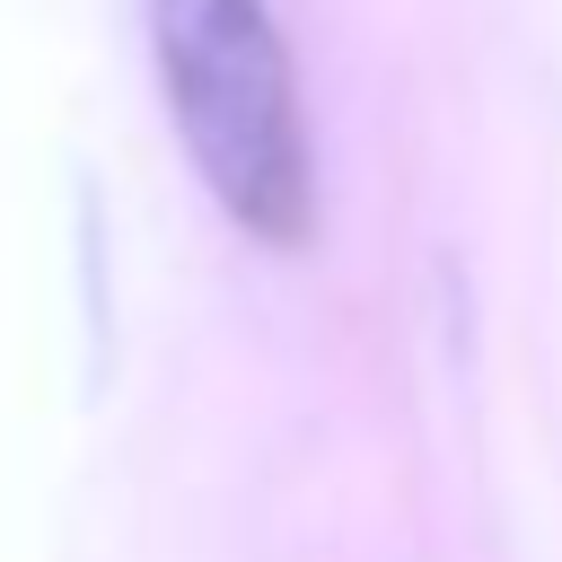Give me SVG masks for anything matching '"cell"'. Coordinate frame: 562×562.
<instances>
[{
    "mask_svg": "<svg viewBox=\"0 0 562 562\" xmlns=\"http://www.w3.org/2000/svg\"><path fill=\"white\" fill-rule=\"evenodd\" d=\"M140 26L202 193L255 246H299L316 220V158L272 0H140Z\"/></svg>",
    "mask_w": 562,
    "mask_h": 562,
    "instance_id": "6da1fadb",
    "label": "cell"
}]
</instances>
